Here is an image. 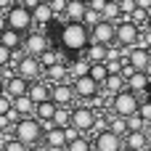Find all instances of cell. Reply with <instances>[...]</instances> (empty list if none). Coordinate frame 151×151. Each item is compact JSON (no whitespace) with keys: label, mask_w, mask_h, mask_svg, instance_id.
<instances>
[{"label":"cell","mask_w":151,"mask_h":151,"mask_svg":"<svg viewBox=\"0 0 151 151\" xmlns=\"http://www.w3.org/2000/svg\"><path fill=\"white\" fill-rule=\"evenodd\" d=\"M90 45V29L85 24H72V21H64L61 29H58V48L77 58V53H85V48Z\"/></svg>","instance_id":"1"},{"label":"cell","mask_w":151,"mask_h":151,"mask_svg":"<svg viewBox=\"0 0 151 151\" xmlns=\"http://www.w3.org/2000/svg\"><path fill=\"white\" fill-rule=\"evenodd\" d=\"M11 135H13L19 143H24L27 149H35V146H40V141L45 138V127H42L35 117H24V119H19V122L13 125Z\"/></svg>","instance_id":"2"},{"label":"cell","mask_w":151,"mask_h":151,"mask_svg":"<svg viewBox=\"0 0 151 151\" xmlns=\"http://www.w3.org/2000/svg\"><path fill=\"white\" fill-rule=\"evenodd\" d=\"M5 27L13 29V32H19L21 37H27V35L32 32V27H35L32 11H29L24 3H13V5L8 8V13H5Z\"/></svg>","instance_id":"3"},{"label":"cell","mask_w":151,"mask_h":151,"mask_svg":"<svg viewBox=\"0 0 151 151\" xmlns=\"http://www.w3.org/2000/svg\"><path fill=\"white\" fill-rule=\"evenodd\" d=\"M141 101H143V98H138L135 93L122 90L119 96H114V98H111V114H114V117H122V119H130V117H135V114H138Z\"/></svg>","instance_id":"4"},{"label":"cell","mask_w":151,"mask_h":151,"mask_svg":"<svg viewBox=\"0 0 151 151\" xmlns=\"http://www.w3.org/2000/svg\"><path fill=\"white\" fill-rule=\"evenodd\" d=\"M13 74L21 77V80H27V82L32 85V82H40V80L45 77V69L40 66V58H35V56H21V58L16 61Z\"/></svg>","instance_id":"5"},{"label":"cell","mask_w":151,"mask_h":151,"mask_svg":"<svg viewBox=\"0 0 151 151\" xmlns=\"http://www.w3.org/2000/svg\"><path fill=\"white\" fill-rule=\"evenodd\" d=\"M138 40H141V27L135 21H130V19L117 21V45L119 48L133 50V48H138Z\"/></svg>","instance_id":"6"},{"label":"cell","mask_w":151,"mask_h":151,"mask_svg":"<svg viewBox=\"0 0 151 151\" xmlns=\"http://www.w3.org/2000/svg\"><path fill=\"white\" fill-rule=\"evenodd\" d=\"M96 122H98V114H96L90 106H77V109H72V127H74L80 135L93 133Z\"/></svg>","instance_id":"7"},{"label":"cell","mask_w":151,"mask_h":151,"mask_svg":"<svg viewBox=\"0 0 151 151\" xmlns=\"http://www.w3.org/2000/svg\"><path fill=\"white\" fill-rule=\"evenodd\" d=\"M90 42H98V45H106V48L117 45V24L101 21L98 27H93L90 29Z\"/></svg>","instance_id":"8"},{"label":"cell","mask_w":151,"mask_h":151,"mask_svg":"<svg viewBox=\"0 0 151 151\" xmlns=\"http://www.w3.org/2000/svg\"><path fill=\"white\" fill-rule=\"evenodd\" d=\"M24 50H27V56H35V58H40L45 50H50V40H48V35H42L40 29L29 32V35L24 37Z\"/></svg>","instance_id":"9"},{"label":"cell","mask_w":151,"mask_h":151,"mask_svg":"<svg viewBox=\"0 0 151 151\" xmlns=\"http://www.w3.org/2000/svg\"><path fill=\"white\" fill-rule=\"evenodd\" d=\"M74 98H77V93H74V85L72 82H61V85H53L50 88V101L58 109H69V104Z\"/></svg>","instance_id":"10"},{"label":"cell","mask_w":151,"mask_h":151,"mask_svg":"<svg viewBox=\"0 0 151 151\" xmlns=\"http://www.w3.org/2000/svg\"><path fill=\"white\" fill-rule=\"evenodd\" d=\"M93 151H125V146L119 135H114L111 130H104L101 135L93 138Z\"/></svg>","instance_id":"11"},{"label":"cell","mask_w":151,"mask_h":151,"mask_svg":"<svg viewBox=\"0 0 151 151\" xmlns=\"http://www.w3.org/2000/svg\"><path fill=\"white\" fill-rule=\"evenodd\" d=\"M74 93H77V98H98L101 96V85L96 82V80H90V77H77L74 82Z\"/></svg>","instance_id":"12"},{"label":"cell","mask_w":151,"mask_h":151,"mask_svg":"<svg viewBox=\"0 0 151 151\" xmlns=\"http://www.w3.org/2000/svg\"><path fill=\"white\" fill-rule=\"evenodd\" d=\"M42 143H45L48 151H66V133L58 130V127H48Z\"/></svg>","instance_id":"13"},{"label":"cell","mask_w":151,"mask_h":151,"mask_svg":"<svg viewBox=\"0 0 151 151\" xmlns=\"http://www.w3.org/2000/svg\"><path fill=\"white\" fill-rule=\"evenodd\" d=\"M27 90H29V82H27V80L16 77V74H11V77L5 80V96H8L11 101L24 98V96H27Z\"/></svg>","instance_id":"14"},{"label":"cell","mask_w":151,"mask_h":151,"mask_svg":"<svg viewBox=\"0 0 151 151\" xmlns=\"http://www.w3.org/2000/svg\"><path fill=\"white\" fill-rule=\"evenodd\" d=\"M56 111H58V106L53 104V101H45V104H37V109H35V119L48 130V127H53V117H56Z\"/></svg>","instance_id":"15"},{"label":"cell","mask_w":151,"mask_h":151,"mask_svg":"<svg viewBox=\"0 0 151 151\" xmlns=\"http://www.w3.org/2000/svg\"><path fill=\"white\" fill-rule=\"evenodd\" d=\"M85 16H88V3H82V0H66V21L85 24Z\"/></svg>","instance_id":"16"},{"label":"cell","mask_w":151,"mask_h":151,"mask_svg":"<svg viewBox=\"0 0 151 151\" xmlns=\"http://www.w3.org/2000/svg\"><path fill=\"white\" fill-rule=\"evenodd\" d=\"M32 19H35V27H37V29L53 24L56 16H53V11H50V3H40V0H37V5L32 8Z\"/></svg>","instance_id":"17"},{"label":"cell","mask_w":151,"mask_h":151,"mask_svg":"<svg viewBox=\"0 0 151 151\" xmlns=\"http://www.w3.org/2000/svg\"><path fill=\"white\" fill-rule=\"evenodd\" d=\"M127 64L135 69V72H146L149 69V64H151V53L146 50V48H133L130 50V56H127Z\"/></svg>","instance_id":"18"},{"label":"cell","mask_w":151,"mask_h":151,"mask_svg":"<svg viewBox=\"0 0 151 151\" xmlns=\"http://www.w3.org/2000/svg\"><path fill=\"white\" fill-rule=\"evenodd\" d=\"M149 88H151V80L146 77V72H135V74L127 80V90H130V93H135L138 98H141V96H146V93H149Z\"/></svg>","instance_id":"19"},{"label":"cell","mask_w":151,"mask_h":151,"mask_svg":"<svg viewBox=\"0 0 151 151\" xmlns=\"http://www.w3.org/2000/svg\"><path fill=\"white\" fill-rule=\"evenodd\" d=\"M122 146H125V151H146L149 149V135L146 133H127L122 138Z\"/></svg>","instance_id":"20"},{"label":"cell","mask_w":151,"mask_h":151,"mask_svg":"<svg viewBox=\"0 0 151 151\" xmlns=\"http://www.w3.org/2000/svg\"><path fill=\"white\" fill-rule=\"evenodd\" d=\"M50 88H53V85H48V82H42V80H40V82H32L29 90H27V96H29V98L35 101V106H37V104L50 101Z\"/></svg>","instance_id":"21"},{"label":"cell","mask_w":151,"mask_h":151,"mask_svg":"<svg viewBox=\"0 0 151 151\" xmlns=\"http://www.w3.org/2000/svg\"><path fill=\"white\" fill-rule=\"evenodd\" d=\"M82 56H85L90 64H106V61H109V48H106V45H98V42H90Z\"/></svg>","instance_id":"22"},{"label":"cell","mask_w":151,"mask_h":151,"mask_svg":"<svg viewBox=\"0 0 151 151\" xmlns=\"http://www.w3.org/2000/svg\"><path fill=\"white\" fill-rule=\"evenodd\" d=\"M0 45H3V48H8V50L13 53V50L24 48V37H21L19 32H13V29H8V27H5V29L0 32Z\"/></svg>","instance_id":"23"},{"label":"cell","mask_w":151,"mask_h":151,"mask_svg":"<svg viewBox=\"0 0 151 151\" xmlns=\"http://www.w3.org/2000/svg\"><path fill=\"white\" fill-rule=\"evenodd\" d=\"M35 101L29 98V96H24V98H16L13 101V111H16V117L19 119H24V117H35Z\"/></svg>","instance_id":"24"},{"label":"cell","mask_w":151,"mask_h":151,"mask_svg":"<svg viewBox=\"0 0 151 151\" xmlns=\"http://www.w3.org/2000/svg\"><path fill=\"white\" fill-rule=\"evenodd\" d=\"M104 90L114 98V96H119L122 90H127V82H125V77H122V74H109V80L104 82Z\"/></svg>","instance_id":"25"},{"label":"cell","mask_w":151,"mask_h":151,"mask_svg":"<svg viewBox=\"0 0 151 151\" xmlns=\"http://www.w3.org/2000/svg\"><path fill=\"white\" fill-rule=\"evenodd\" d=\"M66 74H69L66 64H56V66L45 69V77H48V80H50L53 85H61V82H66Z\"/></svg>","instance_id":"26"},{"label":"cell","mask_w":151,"mask_h":151,"mask_svg":"<svg viewBox=\"0 0 151 151\" xmlns=\"http://www.w3.org/2000/svg\"><path fill=\"white\" fill-rule=\"evenodd\" d=\"M56 64H64V56H61V50L50 48V50H45V53L40 56V66H42V69H50V66H56Z\"/></svg>","instance_id":"27"},{"label":"cell","mask_w":151,"mask_h":151,"mask_svg":"<svg viewBox=\"0 0 151 151\" xmlns=\"http://www.w3.org/2000/svg\"><path fill=\"white\" fill-rule=\"evenodd\" d=\"M117 19L122 21L119 0H109V3H106V8H104V21H111V24H117Z\"/></svg>","instance_id":"28"},{"label":"cell","mask_w":151,"mask_h":151,"mask_svg":"<svg viewBox=\"0 0 151 151\" xmlns=\"http://www.w3.org/2000/svg\"><path fill=\"white\" fill-rule=\"evenodd\" d=\"M88 77H90V80H96V82L104 88V82L109 80V69H106V64H90V72H88Z\"/></svg>","instance_id":"29"},{"label":"cell","mask_w":151,"mask_h":151,"mask_svg":"<svg viewBox=\"0 0 151 151\" xmlns=\"http://www.w3.org/2000/svg\"><path fill=\"white\" fill-rule=\"evenodd\" d=\"M53 127H58V130L72 127V109H58L53 117Z\"/></svg>","instance_id":"30"},{"label":"cell","mask_w":151,"mask_h":151,"mask_svg":"<svg viewBox=\"0 0 151 151\" xmlns=\"http://www.w3.org/2000/svg\"><path fill=\"white\" fill-rule=\"evenodd\" d=\"M109 130H111L114 135L125 138V135H127V119H122V117H114V114H111V119H109Z\"/></svg>","instance_id":"31"},{"label":"cell","mask_w":151,"mask_h":151,"mask_svg":"<svg viewBox=\"0 0 151 151\" xmlns=\"http://www.w3.org/2000/svg\"><path fill=\"white\" fill-rule=\"evenodd\" d=\"M66 151H93V141H90L88 135H80L77 141H72V143L66 146Z\"/></svg>","instance_id":"32"},{"label":"cell","mask_w":151,"mask_h":151,"mask_svg":"<svg viewBox=\"0 0 151 151\" xmlns=\"http://www.w3.org/2000/svg\"><path fill=\"white\" fill-rule=\"evenodd\" d=\"M3 151H29V149H27L24 143H19L13 135H8V138L3 141Z\"/></svg>","instance_id":"33"},{"label":"cell","mask_w":151,"mask_h":151,"mask_svg":"<svg viewBox=\"0 0 151 151\" xmlns=\"http://www.w3.org/2000/svg\"><path fill=\"white\" fill-rule=\"evenodd\" d=\"M138 117L146 122V125H151V101L149 98H143L141 101V109H138Z\"/></svg>","instance_id":"34"},{"label":"cell","mask_w":151,"mask_h":151,"mask_svg":"<svg viewBox=\"0 0 151 151\" xmlns=\"http://www.w3.org/2000/svg\"><path fill=\"white\" fill-rule=\"evenodd\" d=\"M13 114V101L8 96H0V117H11Z\"/></svg>","instance_id":"35"},{"label":"cell","mask_w":151,"mask_h":151,"mask_svg":"<svg viewBox=\"0 0 151 151\" xmlns=\"http://www.w3.org/2000/svg\"><path fill=\"white\" fill-rule=\"evenodd\" d=\"M11 61H13V53H11L8 48H3V45H0V69H5Z\"/></svg>","instance_id":"36"},{"label":"cell","mask_w":151,"mask_h":151,"mask_svg":"<svg viewBox=\"0 0 151 151\" xmlns=\"http://www.w3.org/2000/svg\"><path fill=\"white\" fill-rule=\"evenodd\" d=\"M138 45L146 48V50H151V32H149V29H141V40H138Z\"/></svg>","instance_id":"37"},{"label":"cell","mask_w":151,"mask_h":151,"mask_svg":"<svg viewBox=\"0 0 151 151\" xmlns=\"http://www.w3.org/2000/svg\"><path fill=\"white\" fill-rule=\"evenodd\" d=\"M106 3H109V0H90V3H88V8L104 16V8H106Z\"/></svg>","instance_id":"38"},{"label":"cell","mask_w":151,"mask_h":151,"mask_svg":"<svg viewBox=\"0 0 151 151\" xmlns=\"http://www.w3.org/2000/svg\"><path fill=\"white\" fill-rule=\"evenodd\" d=\"M0 96H5V80L0 77Z\"/></svg>","instance_id":"39"},{"label":"cell","mask_w":151,"mask_h":151,"mask_svg":"<svg viewBox=\"0 0 151 151\" xmlns=\"http://www.w3.org/2000/svg\"><path fill=\"white\" fill-rule=\"evenodd\" d=\"M146 135H149V138H151V125H149V127H146Z\"/></svg>","instance_id":"40"},{"label":"cell","mask_w":151,"mask_h":151,"mask_svg":"<svg viewBox=\"0 0 151 151\" xmlns=\"http://www.w3.org/2000/svg\"><path fill=\"white\" fill-rule=\"evenodd\" d=\"M29 151H42V149H40V146H35V149H29Z\"/></svg>","instance_id":"41"},{"label":"cell","mask_w":151,"mask_h":151,"mask_svg":"<svg viewBox=\"0 0 151 151\" xmlns=\"http://www.w3.org/2000/svg\"><path fill=\"white\" fill-rule=\"evenodd\" d=\"M146 29H149V32H151V19H149V24H146Z\"/></svg>","instance_id":"42"},{"label":"cell","mask_w":151,"mask_h":151,"mask_svg":"<svg viewBox=\"0 0 151 151\" xmlns=\"http://www.w3.org/2000/svg\"><path fill=\"white\" fill-rule=\"evenodd\" d=\"M146 98H149V101H151V88H149V93H146Z\"/></svg>","instance_id":"43"},{"label":"cell","mask_w":151,"mask_h":151,"mask_svg":"<svg viewBox=\"0 0 151 151\" xmlns=\"http://www.w3.org/2000/svg\"><path fill=\"white\" fill-rule=\"evenodd\" d=\"M0 16H3V11H0Z\"/></svg>","instance_id":"44"},{"label":"cell","mask_w":151,"mask_h":151,"mask_svg":"<svg viewBox=\"0 0 151 151\" xmlns=\"http://www.w3.org/2000/svg\"><path fill=\"white\" fill-rule=\"evenodd\" d=\"M146 151H151V149H146Z\"/></svg>","instance_id":"45"},{"label":"cell","mask_w":151,"mask_h":151,"mask_svg":"<svg viewBox=\"0 0 151 151\" xmlns=\"http://www.w3.org/2000/svg\"><path fill=\"white\" fill-rule=\"evenodd\" d=\"M149 53H151V50H149Z\"/></svg>","instance_id":"46"}]
</instances>
